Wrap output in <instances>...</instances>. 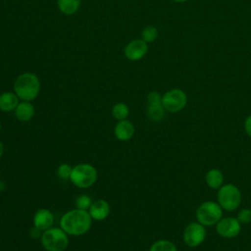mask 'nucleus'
Instances as JSON below:
<instances>
[{"label":"nucleus","mask_w":251,"mask_h":251,"mask_svg":"<svg viewBox=\"0 0 251 251\" xmlns=\"http://www.w3.org/2000/svg\"><path fill=\"white\" fill-rule=\"evenodd\" d=\"M91 220L88 211L74 209L65 213L60 220L61 228L70 235H82L91 227Z\"/></svg>","instance_id":"nucleus-1"},{"label":"nucleus","mask_w":251,"mask_h":251,"mask_svg":"<svg viewBox=\"0 0 251 251\" xmlns=\"http://www.w3.org/2000/svg\"><path fill=\"white\" fill-rule=\"evenodd\" d=\"M40 91V80L32 73H24L14 82V92L22 101L34 100Z\"/></svg>","instance_id":"nucleus-2"},{"label":"nucleus","mask_w":251,"mask_h":251,"mask_svg":"<svg viewBox=\"0 0 251 251\" xmlns=\"http://www.w3.org/2000/svg\"><path fill=\"white\" fill-rule=\"evenodd\" d=\"M217 200L223 210L232 212L236 210L242 200L241 191L237 186L232 183L223 184L217 193Z\"/></svg>","instance_id":"nucleus-3"},{"label":"nucleus","mask_w":251,"mask_h":251,"mask_svg":"<svg viewBox=\"0 0 251 251\" xmlns=\"http://www.w3.org/2000/svg\"><path fill=\"white\" fill-rule=\"evenodd\" d=\"M43 248L47 251H64L69 245L68 234L60 227H50L40 237Z\"/></svg>","instance_id":"nucleus-4"},{"label":"nucleus","mask_w":251,"mask_h":251,"mask_svg":"<svg viewBox=\"0 0 251 251\" xmlns=\"http://www.w3.org/2000/svg\"><path fill=\"white\" fill-rule=\"evenodd\" d=\"M97 179L96 169L87 163L77 164L73 167L70 180L79 188H88L92 186Z\"/></svg>","instance_id":"nucleus-5"},{"label":"nucleus","mask_w":251,"mask_h":251,"mask_svg":"<svg viewBox=\"0 0 251 251\" xmlns=\"http://www.w3.org/2000/svg\"><path fill=\"white\" fill-rule=\"evenodd\" d=\"M195 215L198 223L204 226H212L223 218V209L218 202L205 201L198 206Z\"/></svg>","instance_id":"nucleus-6"},{"label":"nucleus","mask_w":251,"mask_h":251,"mask_svg":"<svg viewBox=\"0 0 251 251\" xmlns=\"http://www.w3.org/2000/svg\"><path fill=\"white\" fill-rule=\"evenodd\" d=\"M187 104L186 93L179 88H173L162 95V105L166 111L176 113L181 111Z\"/></svg>","instance_id":"nucleus-7"},{"label":"nucleus","mask_w":251,"mask_h":251,"mask_svg":"<svg viewBox=\"0 0 251 251\" xmlns=\"http://www.w3.org/2000/svg\"><path fill=\"white\" fill-rule=\"evenodd\" d=\"M206 228L198 222L189 223L183 229L182 239L186 246L195 248L201 245L206 238Z\"/></svg>","instance_id":"nucleus-8"},{"label":"nucleus","mask_w":251,"mask_h":251,"mask_svg":"<svg viewBox=\"0 0 251 251\" xmlns=\"http://www.w3.org/2000/svg\"><path fill=\"white\" fill-rule=\"evenodd\" d=\"M241 224L236 218L226 217L222 218L216 224L217 233L224 238H232L239 234L241 230Z\"/></svg>","instance_id":"nucleus-9"},{"label":"nucleus","mask_w":251,"mask_h":251,"mask_svg":"<svg viewBox=\"0 0 251 251\" xmlns=\"http://www.w3.org/2000/svg\"><path fill=\"white\" fill-rule=\"evenodd\" d=\"M148 51V43L140 39H132L129 41L124 49L126 58L129 61H138L142 59Z\"/></svg>","instance_id":"nucleus-10"},{"label":"nucleus","mask_w":251,"mask_h":251,"mask_svg":"<svg viewBox=\"0 0 251 251\" xmlns=\"http://www.w3.org/2000/svg\"><path fill=\"white\" fill-rule=\"evenodd\" d=\"M88 213L93 220L103 221L110 214V205L104 199H98L91 203Z\"/></svg>","instance_id":"nucleus-11"},{"label":"nucleus","mask_w":251,"mask_h":251,"mask_svg":"<svg viewBox=\"0 0 251 251\" xmlns=\"http://www.w3.org/2000/svg\"><path fill=\"white\" fill-rule=\"evenodd\" d=\"M54 224V216L48 209H39L33 216V226L44 231L52 227Z\"/></svg>","instance_id":"nucleus-12"},{"label":"nucleus","mask_w":251,"mask_h":251,"mask_svg":"<svg viewBox=\"0 0 251 251\" xmlns=\"http://www.w3.org/2000/svg\"><path fill=\"white\" fill-rule=\"evenodd\" d=\"M115 136L121 141L129 140L134 134V126L128 120H122L117 123L114 128Z\"/></svg>","instance_id":"nucleus-13"},{"label":"nucleus","mask_w":251,"mask_h":251,"mask_svg":"<svg viewBox=\"0 0 251 251\" xmlns=\"http://www.w3.org/2000/svg\"><path fill=\"white\" fill-rule=\"evenodd\" d=\"M35 113L34 106L29 101H22L18 104L15 109L16 118L20 122H28L30 121Z\"/></svg>","instance_id":"nucleus-14"},{"label":"nucleus","mask_w":251,"mask_h":251,"mask_svg":"<svg viewBox=\"0 0 251 251\" xmlns=\"http://www.w3.org/2000/svg\"><path fill=\"white\" fill-rule=\"evenodd\" d=\"M20 103V98L15 92L6 91L0 94V110L3 112L15 111Z\"/></svg>","instance_id":"nucleus-15"},{"label":"nucleus","mask_w":251,"mask_h":251,"mask_svg":"<svg viewBox=\"0 0 251 251\" xmlns=\"http://www.w3.org/2000/svg\"><path fill=\"white\" fill-rule=\"evenodd\" d=\"M206 184L212 189H219L224 184V175L219 169H210L205 175Z\"/></svg>","instance_id":"nucleus-16"},{"label":"nucleus","mask_w":251,"mask_h":251,"mask_svg":"<svg viewBox=\"0 0 251 251\" xmlns=\"http://www.w3.org/2000/svg\"><path fill=\"white\" fill-rule=\"evenodd\" d=\"M81 4V0H57V7L59 11L66 15L72 16L75 14Z\"/></svg>","instance_id":"nucleus-17"},{"label":"nucleus","mask_w":251,"mask_h":251,"mask_svg":"<svg viewBox=\"0 0 251 251\" xmlns=\"http://www.w3.org/2000/svg\"><path fill=\"white\" fill-rule=\"evenodd\" d=\"M146 113H147V117L152 122H161L165 117L166 110L163 107L162 103H160V104H148L147 109H146Z\"/></svg>","instance_id":"nucleus-18"},{"label":"nucleus","mask_w":251,"mask_h":251,"mask_svg":"<svg viewBox=\"0 0 251 251\" xmlns=\"http://www.w3.org/2000/svg\"><path fill=\"white\" fill-rule=\"evenodd\" d=\"M112 115L118 121L126 120V118L129 115V109L126 103L119 102L113 106Z\"/></svg>","instance_id":"nucleus-19"},{"label":"nucleus","mask_w":251,"mask_h":251,"mask_svg":"<svg viewBox=\"0 0 251 251\" xmlns=\"http://www.w3.org/2000/svg\"><path fill=\"white\" fill-rule=\"evenodd\" d=\"M149 251H177L176 246L170 240L160 239L155 241L149 248Z\"/></svg>","instance_id":"nucleus-20"},{"label":"nucleus","mask_w":251,"mask_h":251,"mask_svg":"<svg viewBox=\"0 0 251 251\" xmlns=\"http://www.w3.org/2000/svg\"><path fill=\"white\" fill-rule=\"evenodd\" d=\"M158 29L154 25H147L141 31V39L146 43L154 42L158 37Z\"/></svg>","instance_id":"nucleus-21"},{"label":"nucleus","mask_w":251,"mask_h":251,"mask_svg":"<svg viewBox=\"0 0 251 251\" xmlns=\"http://www.w3.org/2000/svg\"><path fill=\"white\" fill-rule=\"evenodd\" d=\"M73 167H71L69 164H61L57 169V175L62 179H70L72 175Z\"/></svg>","instance_id":"nucleus-22"},{"label":"nucleus","mask_w":251,"mask_h":251,"mask_svg":"<svg viewBox=\"0 0 251 251\" xmlns=\"http://www.w3.org/2000/svg\"><path fill=\"white\" fill-rule=\"evenodd\" d=\"M92 201L90 199V197L88 195H85V194H82V195H79L76 200H75V206L77 209H80V210H88L90 205H91Z\"/></svg>","instance_id":"nucleus-23"},{"label":"nucleus","mask_w":251,"mask_h":251,"mask_svg":"<svg viewBox=\"0 0 251 251\" xmlns=\"http://www.w3.org/2000/svg\"><path fill=\"white\" fill-rule=\"evenodd\" d=\"M236 219L241 225H247L251 222V209L242 208L236 216Z\"/></svg>","instance_id":"nucleus-24"},{"label":"nucleus","mask_w":251,"mask_h":251,"mask_svg":"<svg viewBox=\"0 0 251 251\" xmlns=\"http://www.w3.org/2000/svg\"><path fill=\"white\" fill-rule=\"evenodd\" d=\"M148 104H160L162 103V95L158 91H151L147 94Z\"/></svg>","instance_id":"nucleus-25"},{"label":"nucleus","mask_w":251,"mask_h":251,"mask_svg":"<svg viewBox=\"0 0 251 251\" xmlns=\"http://www.w3.org/2000/svg\"><path fill=\"white\" fill-rule=\"evenodd\" d=\"M244 129L246 134L251 138V115H249L244 122Z\"/></svg>","instance_id":"nucleus-26"},{"label":"nucleus","mask_w":251,"mask_h":251,"mask_svg":"<svg viewBox=\"0 0 251 251\" xmlns=\"http://www.w3.org/2000/svg\"><path fill=\"white\" fill-rule=\"evenodd\" d=\"M42 230H40L39 228H37L36 226H32L30 229H29V235L32 237V238H38V237H41L42 233H41Z\"/></svg>","instance_id":"nucleus-27"},{"label":"nucleus","mask_w":251,"mask_h":251,"mask_svg":"<svg viewBox=\"0 0 251 251\" xmlns=\"http://www.w3.org/2000/svg\"><path fill=\"white\" fill-rule=\"evenodd\" d=\"M3 154H4V145H3V143L0 141V158L3 156Z\"/></svg>","instance_id":"nucleus-28"},{"label":"nucleus","mask_w":251,"mask_h":251,"mask_svg":"<svg viewBox=\"0 0 251 251\" xmlns=\"http://www.w3.org/2000/svg\"><path fill=\"white\" fill-rule=\"evenodd\" d=\"M172 1L176 2V3H183V2H185V1H187V0H172Z\"/></svg>","instance_id":"nucleus-29"},{"label":"nucleus","mask_w":251,"mask_h":251,"mask_svg":"<svg viewBox=\"0 0 251 251\" xmlns=\"http://www.w3.org/2000/svg\"><path fill=\"white\" fill-rule=\"evenodd\" d=\"M0 130H1V123H0Z\"/></svg>","instance_id":"nucleus-30"},{"label":"nucleus","mask_w":251,"mask_h":251,"mask_svg":"<svg viewBox=\"0 0 251 251\" xmlns=\"http://www.w3.org/2000/svg\"><path fill=\"white\" fill-rule=\"evenodd\" d=\"M0 176H1V174H0Z\"/></svg>","instance_id":"nucleus-31"}]
</instances>
